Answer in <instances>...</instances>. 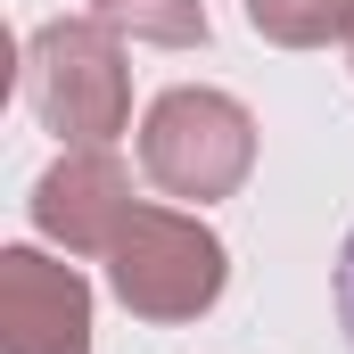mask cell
Masks as SVG:
<instances>
[{
    "instance_id": "9c48e42d",
    "label": "cell",
    "mask_w": 354,
    "mask_h": 354,
    "mask_svg": "<svg viewBox=\"0 0 354 354\" xmlns=\"http://www.w3.org/2000/svg\"><path fill=\"white\" fill-rule=\"evenodd\" d=\"M346 66H354V33H346Z\"/></svg>"
},
{
    "instance_id": "277c9868",
    "label": "cell",
    "mask_w": 354,
    "mask_h": 354,
    "mask_svg": "<svg viewBox=\"0 0 354 354\" xmlns=\"http://www.w3.org/2000/svg\"><path fill=\"white\" fill-rule=\"evenodd\" d=\"M0 354H91V288L41 248L0 256Z\"/></svg>"
},
{
    "instance_id": "6da1fadb",
    "label": "cell",
    "mask_w": 354,
    "mask_h": 354,
    "mask_svg": "<svg viewBox=\"0 0 354 354\" xmlns=\"http://www.w3.org/2000/svg\"><path fill=\"white\" fill-rule=\"evenodd\" d=\"M25 91L66 149H107L132 124V66L115 50V25L99 17H50L25 41Z\"/></svg>"
},
{
    "instance_id": "7a4b0ae2",
    "label": "cell",
    "mask_w": 354,
    "mask_h": 354,
    "mask_svg": "<svg viewBox=\"0 0 354 354\" xmlns=\"http://www.w3.org/2000/svg\"><path fill=\"white\" fill-rule=\"evenodd\" d=\"M248 165H256V115L231 91L181 83L140 115V174L165 198L214 206V198H231L248 181Z\"/></svg>"
},
{
    "instance_id": "8992f818",
    "label": "cell",
    "mask_w": 354,
    "mask_h": 354,
    "mask_svg": "<svg viewBox=\"0 0 354 354\" xmlns=\"http://www.w3.org/2000/svg\"><path fill=\"white\" fill-rule=\"evenodd\" d=\"M91 17L132 33V41H157V50H198L206 41V0H91Z\"/></svg>"
},
{
    "instance_id": "ba28073f",
    "label": "cell",
    "mask_w": 354,
    "mask_h": 354,
    "mask_svg": "<svg viewBox=\"0 0 354 354\" xmlns=\"http://www.w3.org/2000/svg\"><path fill=\"white\" fill-rule=\"evenodd\" d=\"M338 322H346V346H354V231L338 248Z\"/></svg>"
},
{
    "instance_id": "5b68a950",
    "label": "cell",
    "mask_w": 354,
    "mask_h": 354,
    "mask_svg": "<svg viewBox=\"0 0 354 354\" xmlns=\"http://www.w3.org/2000/svg\"><path fill=\"white\" fill-rule=\"evenodd\" d=\"M33 223L66 256H107L115 231L132 223V174L115 165V149H66L33 181Z\"/></svg>"
},
{
    "instance_id": "3957f363",
    "label": "cell",
    "mask_w": 354,
    "mask_h": 354,
    "mask_svg": "<svg viewBox=\"0 0 354 354\" xmlns=\"http://www.w3.org/2000/svg\"><path fill=\"white\" fill-rule=\"evenodd\" d=\"M223 280H231L223 239L181 206H132V223L107 248V288L140 322H198L223 297Z\"/></svg>"
},
{
    "instance_id": "52a82bcc",
    "label": "cell",
    "mask_w": 354,
    "mask_h": 354,
    "mask_svg": "<svg viewBox=\"0 0 354 354\" xmlns=\"http://www.w3.org/2000/svg\"><path fill=\"white\" fill-rule=\"evenodd\" d=\"M248 25L280 50H322L354 33V0H248Z\"/></svg>"
}]
</instances>
